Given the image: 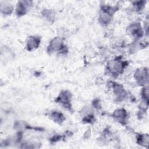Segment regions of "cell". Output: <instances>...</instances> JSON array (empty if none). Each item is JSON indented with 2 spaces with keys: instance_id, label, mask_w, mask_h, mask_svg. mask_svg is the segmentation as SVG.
<instances>
[{
  "instance_id": "cell-7",
  "label": "cell",
  "mask_w": 149,
  "mask_h": 149,
  "mask_svg": "<svg viewBox=\"0 0 149 149\" xmlns=\"http://www.w3.org/2000/svg\"><path fill=\"white\" fill-rule=\"evenodd\" d=\"M113 116L116 119L120 121L123 122L127 116L126 111L123 109H116L113 113Z\"/></svg>"
},
{
  "instance_id": "cell-2",
  "label": "cell",
  "mask_w": 149,
  "mask_h": 149,
  "mask_svg": "<svg viewBox=\"0 0 149 149\" xmlns=\"http://www.w3.org/2000/svg\"><path fill=\"white\" fill-rule=\"evenodd\" d=\"M63 48V42L62 40L59 37L54 38L50 42L48 51L53 52L61 50Z\"/></svg>"
},
{
  "instance_id": "cell-8",
  "label": "cell",
  "mask_w": 149,
  "mask_h": 149,
  "mask_svg": "<svg viewBox=\"0 0 149 149\" xmlns=\"http://www.w3.org/2000/svg\"><path fill=\"white\" fill-rule=\"evenodd\" d=\"M51 119L56 123H62L63 122L64 118L61 113L58 112H54L51 113Z\"/></svg>"
},
{
  "instance_id": "cell-5",
  "label": "cell",
  "mask_w": 149,
  "mask_h": 149,
  "mask_svg": "<svg viewBox=\"0 0 149 149\" xmlns=\"http://www.w3.org/2000/svg\"><path fill=\"white\" fill-rule=\"evenodd\" d=\"M40 43V39L37 37H29L27 42L26 47L28 51H32L37 48Z\"/></svg>"
},
{
  "instance_id": "cell-4",
  "label": "cell",
  "mask_w": 149,
  "mask_h": 149,
  "mask_svg": "<svg viewBox=\"0 0 149 149\" xmlns=\"http://www.w3.org/2000/svg\"><path fill=\"white\" fill-rule=\"evenodd\" d=\"M128 33L134 37H140L142 34L140 24L139 23H133L130 25L127 28Z\"/></svg>"
},
{
  "instance_id": "cell-1",
  "label": "cell",
  "mask_w": 149,
  "mask_h": 149,
  "mask_svg": "<svg viewBox=\"0 0 149 149\" xmlns=\"http://www.w3.org/2000/svg\"><path fill=\"white\" fill-rule=\"evenodd\" d=\"M125 65L124 62L119 60H113L108 63V69L112 73L118 74L122 72Z\"/></svg>"
},
{
  "instance_id": "cell-6",
  "label": "cell",
  "mask_w": 149,
  "mask_h": 149,
  "mask_svg": "<svg viewBox=\"0 0 149 149\" xmlns=\"http://www.w3.org/2000/svg\"><path fill=\"white\" fill-rule=\"evenodd\" d=\"M71 98V95L70 93L68 92V91H63L62 92L59 96L58 97V101L59 102H60L61 103H62L63 105H67L68 104H69V102L70 101Z\"/></svg>"
},
{
  "instance_id": "cell-3",
  "label": "cell",
  "mask_w": 149,
  "mask_h": 149,
  "mask_svg": "<svg viewBox=\"0 0 149 149\" xmlns=\"http://www.w3.org/2000/svg\"><path fill=\"white\" fill-rule=\"evenodd\" d=\"M134 77L139 84H144L146 81L148 80L147 71L145 70V69H139L136 71Z\"/></svg>"
},
{
  "instance_id": "cell-9",
  "label": "cell",
  "mask_w": 149,
  "mask_h": 149,
  "mask_svg": "<svg viewBox=\"0 0 149 149\" xmlns=\"http://www.w3.org/2000/svg\"><path fill=\"white\" fill-rule=\"evenodd\" d=\"M1 9L2 13H4L5 15L10 14L13 9L12 6L10 4H5V5H2Z\"/></svg>"
},
{
  "instance_id": "cell-10",
  "label": "cell",
  "mask_w": 149,
  "mask_h": 149,
  "mask_svg": "<svg viewBox=\"0 0 149 149\" xmlns=\"http://www.w3.org/2000/svg\"><path fill=\"white\" fill-rule=\"evenodd\" d=\"M43 15L45 16V17L48 20L51 21L52 19H54V15H53L52 12L50 10H47L46 13H44Z\"/></svg>"
}]
</instances>
